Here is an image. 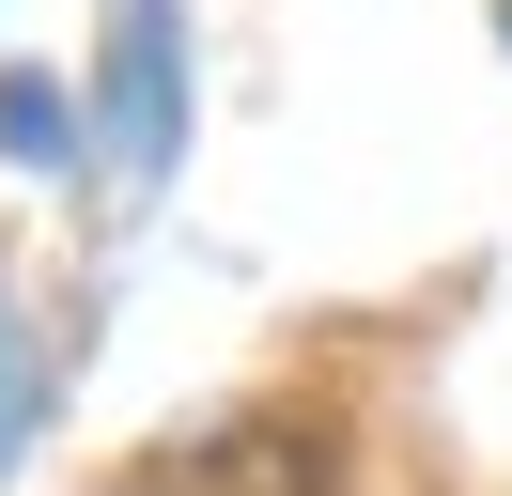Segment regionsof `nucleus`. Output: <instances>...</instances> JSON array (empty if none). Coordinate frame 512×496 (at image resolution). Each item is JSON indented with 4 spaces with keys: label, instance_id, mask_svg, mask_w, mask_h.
Listing matches in <instances>:
<instances>
[{
    "label": "nucleus",
    "instance_id": "nucleus-1",
    "mask_svg": "<svg viewBox=\"0 0 512 496\" xmlns=\"http://www.w3.org/2000/svg\"><path fill=\"white\" fill-rule=\"evenodd\" d=\"M497 31H512V0H497Z\"/></svg>",
    "mask_w": 512,
    "mask_h": 496
}]
</instances>
